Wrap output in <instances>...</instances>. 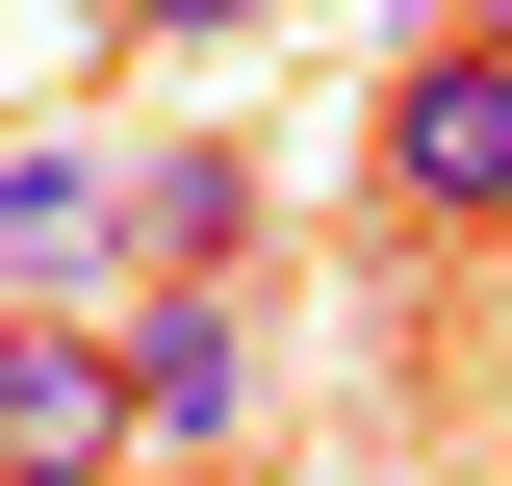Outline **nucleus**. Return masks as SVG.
<instances>
[{
    "instance_id": "f257e3e1",
    "label": "nucleus",
    "mask_w": 512,
    "mask_h": 486,
    "mask_svg": "<svg viewBox=\"0 0 512 486\" xmlns=\"http://www.w3.org/2000/svg\"><path fill=\"white\" fill-rule=\"evenodd\" d=\"M359 205L384 231H512V0L487 26H410L359 77Z\"/></svg>"
},
{
    "instance_id": "f03ea898",
    "label": "nucleus",
    "mask_w": 512,
    "mask_h": 486,
    "mask_svg": "<svg viewBox=\"0 0 512 486\" xmlns=\"http://www.w3.org/2000/svg\"><path fill=\"white\" fill-rule=\"evenodd\" d=\"M154 410H128V333L103 307H0V486H128Z\"/></svg>"
},
{
    "instance_id": "7ed1b4c3",
    "label": "nucleus",
    "mask_w": 512,
    "mask_h": 486,
    "mask_svg": "<svg viewBox=\"0 0 512 486\" xmlns=\"http://www.w3.org/2000/svg\"><path fill=\"white\" fill-rule=\"evenodd\" d=\"M154 282V154H0V307H128Z\"/></svg>"
},
{
    "instance_id": "20e7f679",
    "label": "nucleus",
    "mask_w": 512,
    "mask_h": 486,
    "mask_svg": "<svg viewBox=\"0 0 512 486\" xmlns=\"http://www.w3.org/2000/svg\"><path fill=\"white\" fill-rule=\"evenodd\" d=\"M103 333H128V410H154V461H231V435H256V307H231V282H128Z\"/></svg>"
},
{
    "instance_id": "39448f33",
    "label": "nucleus",
    "mask_w": 512,
    "mask_h": 486,
    "mask_svg": "<svg viewBox=\"0 0 512 486\" xmlns=\"http://www.w3.org/2000/svg\"><path fill=\"white\" fill-rule=\"evenodd\" d=\"M231 256H256V180L180 128V154H154V282H231Z\"/></svg>"
},
{
    "instance_id": "423d86ee",
    "label": "nucleus",
    "mask_w": 512,
    "mask_h": 486,
    "mask_svg": "<svg viewBox=\"0 0 512 486\" xmlns=\"http://www.w3.org/2000/svg\"><path fill=\"white\" fill-rule=\"evenodd\" d=\"M103 26H154V0H103Z\"/></svg>"
}]
</instances>
